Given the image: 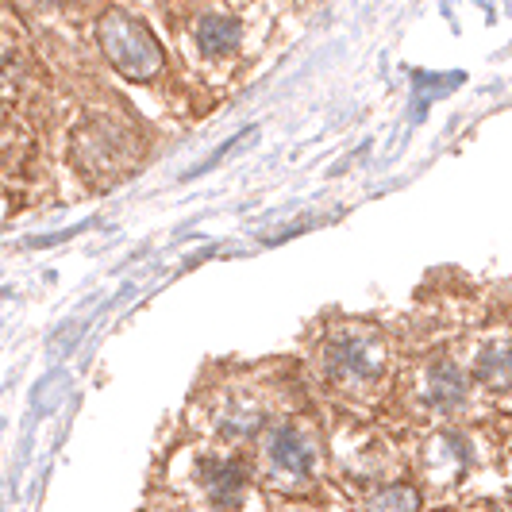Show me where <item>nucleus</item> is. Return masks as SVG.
<instances>
[{"label":"nucleus","mask_w":512,"mask_h":512,"mask_svg":"<svg viewBox=\"0 0 512 512\" xmlns=\"http://www.w3.org/2000/svg\"><path fill=\"white\" fill-rule=\"evenodd\" d=\"M478 378L493 389H501V385H512V343H497V347H489L486 355L478 359Z\"/></svg>","instance_id":"nucleus-6"},{"label":"nucleus","mask_w":512,"mask_h":512,"mask_svg":"<svg viewBox=\"0 0 512 512\" xmlns=\"http://www.w3.org/2000/svg\"><path fill=\"white\" fill-rule=\"evenodd\" d=\"M262 459H266V470H270V482L297 486V482H305L308 474H312V466H316V447L297 428H278L274 436L266 439Z\"/></svg>","instance_id":"nucleus-2"},{"label":"nucleus","mask_w":512,"mask_h":512,"mask_svg":"<svg viewBox=\"0 0 512 512\" xmlns=\"http://www.w3.org/2000/svg\"><path fill=\"white\" fill-rule=\"evenodd\" d=\"M197 482H201L205 497L216 509H235L243 501V470L235 462L205 459L197 466Z\"/></svg>","instance_id":"nucleus-4"},{"label":"nucleus","mask_w":512,"mask_h":512,"mask_svg":"<svg viewBox=\"0 0 512 512\" xmlns=\"http://www.w3.org/2000/svg\"><path fill=\"white\" fill-rule=\"evenodd\" d=\"M193 35H197V47H201L205 58H224V54L239 47V24L228 20V16H216V12L201 16Z\"/></svg>","instance_id":"nucleus-5"},{"label":"nucleus","mask_w":512,"mask_h":512,"mask_svg":"<svg viewBox=\"0 0 512 512\" xmlns=\"http://www.w3.org/2000/svg\"><path fill=\"white\" fill-rule=\"evenodd\" d=\"M97 43H101L104 58L112 62V70H120L131 81H151L166 62V54L158 47V39L147 31V24L135 20L124 8L104 12L101 24H97Z\"/></svg>","instance_id":"nucleus-1"},{"label":"nucleus","mask_w":512,"mask_h":512,"mask_svg":"<svg viewBox=\"0 0 512 512\" xmlns=\"http://www.w3.org/2000/svg\"><path fill=\"white\" fill-rule=\"evenodd\" d=\"M374 512H416V493L409 486H393L374 497Z\"/></svg>","instance_id":"nucleus-8"},{"label":"nucleus","mask_w":512,"mask_h":512,"mask_svg":"<svg viewBox=\"0 0 512 512\" xmlns=\"http://www.w3.org/2000/svg\"><path fill=\"white\" fill-rule=\"evenodd\" d=\"M428 389H432V401L443 405V409H451V405H459L462 401V378L455 374V366H451V362H443V366L432 370Z\"/></svg>","instance_id":"nucleus-7"},{"label":"nucleus","mask_w":512,"mask_h":512,"mask_svg":"<svg viewBox=\"0 0 512 512\" xmlns=\"http://www.w3.org/2000/svg\"><path fill=\"white\" fill-rule=\"evenodd\" d=\"M385 362L382 343L374 339H362V335H343L339 343H332L328 351V370L339 385H362L370 382Z\"/></svg>","instance_id":"nucleus-3"},{"label":"nucleus","mask_w":512,"mask_h":512,"mask_svg":"<svg viewBox=\"0 0 512 512\" xmlns=\"http://www.w3.org/2000/svg\"><path fill=\"white\" fill-rule=\"evenodd\" d=\"M35 4H39V8H51V4H58V0H35Z\"/></svg>","instance_id":"nucleus-9"}]
</instances>
